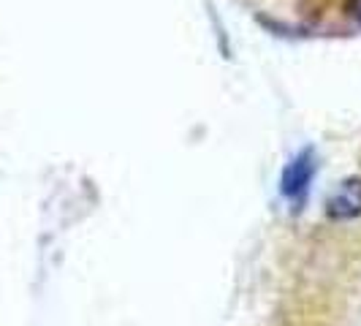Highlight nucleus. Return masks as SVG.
<instances>
[{
    "mask_svg": "<svg viewBox=\"0 0 361 326\" xmlns=\"http://www.w3.org/2000/svg\"><path fill=\"white\" fill-rule=\"evenodd\" d=\"M331 220H353L361 215V180L359 177H348V180L331 193V199L326 204Z\"/></svg>",
    "mask_w": 361,
    "mask_h": 326,
    "instance_id": "obj_1",
    "label": "nucleus"
},
{
    "mask_svg": "<svg viewBox=\"0 0 361 326\" xmlns=\"http://www.w3.org/2000/svg\"><path fill=\"white\" fill-rule=\"evenodd\" d=\"M312 174H315V155H312V150H305V152L296 155V158L290 161L288 169H286V174H283V191L288 193L290 199L302 196V193L307 191Z\"/></svg>",
    "mask_w": 361,
    "mask_h": 326,
    "instance_id": "obj_2",
    "label": "nucleus"
},
{
    "mask_svg": "<svg viewBox=\"0 0 361 326\" xmlns=\"http://www.w3.org/2000/svg\"><path fill=\"white\" fill-rule=\"evenodd\" d=\"M353 14L361 19V0H353Z\"/></svg>",
    "mask_w": 361,
    "mask_h": 326,
    "instance_id": "obj_3",
    "label": "nucleus"
}]
</instances>
